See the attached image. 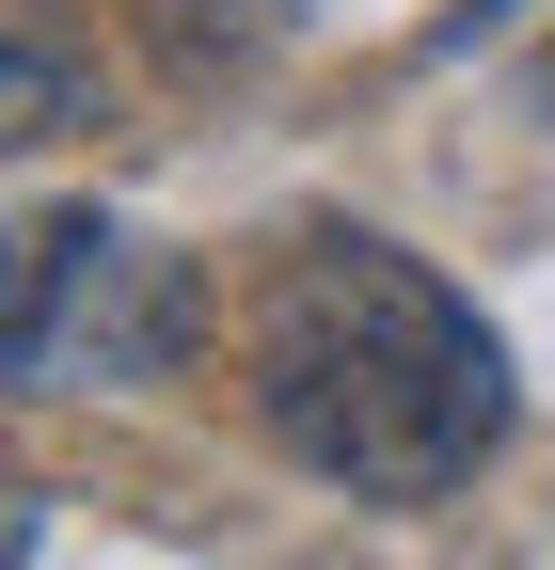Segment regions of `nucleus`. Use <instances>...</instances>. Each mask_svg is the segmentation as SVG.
I'll use <instances>...</instances> for the list:
<instances>
[{
    "instance_id": "f257e3e1",
    "label": "nucleus",
    "mask_w": 555,
    "mask_h": 570,
    "mask_svg": "<svg viewBox=\"0 0 555 570\" xmlns=\"http://www.w3.org/2000/svg\"><path fill=\"white\" fill-rule=\"evenodd\" d=\"M254 428L350 508H445L508 444V333L429 254L333 223L254 302Z\"/></svg>"
},
{
    "instance_id": "f03ea898",
    "label": "nucleus",
    "mask_w": 555,
    "mask_h": 570,
    "mask_svg": "<svg viewBox=\"0 0 555 570\" xmlns=\"http://www.w3.org/2000/svg\"><path fill=\"white\" fill-rule=\"evenodd\" d=\"M191 365V269L96 223H0V396H144Z\"/></svg>"
},
{
    "instance_id": "7ed1b4c3",
    "label": "nucleus",
    "mask_w": 555,
    "mask_h": 570,
    "mask_svg": "<svg viewBox=\"0 0 555 570\" xmlns=\"http://www.w3.org/2000/svg\"><path fill=\"white\" fill-rule=\"evenodd\" d=\"M80 111H96V80H80V63H64L48 32H0V159H17V142H64Z\"/></svg>"
},
{
    "instance_id": "20e7f679",
    "label": "nucleus",
    "mask_w": 555,
    "mask_h": 570,
    "mask_svg": "<svg viewBox=\"0 0 555 570\" xmlns=\"http://www.w3.org/2000/svg\"><path fill=\"white\" fill-rule=\"evenodd\" d=\"M524 17H555V0H460V17H429V63H460V48H493V32H524Z\"/></svg>"
},
{
    "instance_id": "39448f33",
    "label": "nucleus",
    "mask_w": 555,
    "mask_h": 570,
    "mask_svg": "<svg viewBox=\"0 0 555 570\" xmlns=\"http://www.w3.org/2000/svg\"><path fill=\"white\" fill-rule=\"evenodd\" d=\"M32 539H48V508H32L17 475H0V570H32Z\"/></svg>"
}]
</instances>
